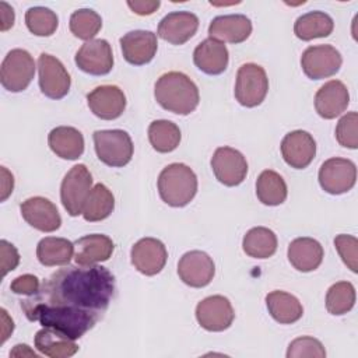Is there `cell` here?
<instances>
[{
	"mask_svg": "<svg viewBox=\"0 0 358 358\" xmlns=\"http://www.w3.org/2000/svg\"><path fill=\"white\" fill-rule=\"evenodd\" d=\"M281 155L291 168L303 169L316 155V141L305 130L289 131L281 141Z\"/></svg>",
	"mask_w": 358,
	"mask_h": 358,
	"instance_id": "18",
	"label": "cell"
},
{
	"mask_svg": "<svg viewBox=\"0 0 358 358\" xmlns=\"http://www.w3.org/2000/svg\"><path fill=\"white\" fill-rule=\"evenodd\" d=\"M158 0H136V1H127V6L130 10L138 15H150L155 13L159 7Z\"/></svg>",
	"mask_w": 358,
	"mask_h": 358,
	"instance_id": "43",
	"label": "cell"
},
{
	"mask_svg": "<svg viewBox=\"0 0 358 358\" xmlns=\"http://www.w3.org/2000/svg\"><path fill=\"white\" fill-rule=\"evenodd\" d=\"M91 189L92 175L84 164L74 165L66 173L60 186V200L69 215L77 217L83 213Z\"/></svg>",
	"mask_w": 358,
	"mask_h": 358,
	"instance_id": "5",
	"label": "cell"
},
{
	"mask_svg": "<svg viewBox=\"0 0 358 358\" xmlns=\"http://www.w3.org/2000/svg\"><path fill=\"white\" fill-rule=\"evenodd\" d=\"M96 157L112 168L127 165L133 157V141L124 130H96L92 134Z\"/></svg>",
	"mask_w": 358,
	"mask_h": 358,
	"instance_id": "4",
	"label": "cell"
},
{
	"mask_svg": "<svg viewBox=\"0 0 358 358\" xmlns=\"http://www.w3.org/2000/svg\"><path fill=\"white\" fill-rule=\"evenodd\" d=\"M25 355H29L34 358L38 357V354H35L27 344H17L14 350L10 352V357H25Z\"/></svg>",
	"mask_w": 358,
	"mask_h": 358,
	"instance_id": "47",
	"label": "cell"
},
{
	"mask_svg": "<svg viewBox=\"0 0 358 358\" xmlns=\"http://www.w3.org/2000/svg\"><path fill=\"white\" fill-rule=\"evenodd\" d=\"M268 91V78L264 69L256 63L242 64L236 74L235 98L246 108L260 105Z\"/></svg>",
	"mask_w": 358,
	"mask_h": 358,
	"instance_id": "6",
	"label": "cell"
},
{
	"mask_svg": "<svg viewBox=\"0 0 358 358\" xmlns=\"http://www.w3.org/2000/svg\"><path fill=\"white\" fill-rule=\"evenodd\" d=\"M229 53L227 46L213 38L200 42L193 52V62L199 70L208 76H218L228 67Z\"/></svg>",
	"mask_w": 358,
	"mask_h": 358,
	"instance_id": "24",
	"label": "cell"
},
{
	"mask_svg": "<svg viewBox=\"0 0 358 358\" xmlns=\"http://www.w3.org/2000/svg\"><path fill=\"white\" fill-rule=\"evenodd\" d=\"M266 305L271 317L281 324L298 322L303 315V308L296 296L285 291H271L266 295Z\"/></svg>",
	"mask_w": 358,
	"mask_h": 358,
	"instance_id": "28",
	"label": "cell"
},
{
	"mask_svg": "<svg viewBox=\"0 0 358 358\" xmlns=\"http://www.w3.org/2000/svg\"><path fill=\"white\" fill-rule=\"evenodd\" d=\"M50 150L63 159H77L84 152V137L71 126H59L48 136Z\"/></svg>",
	"mask_w": 358,
	"mask_h": 358,
	"instance_id": "26",
	"label": "cell"
},
{
	"mask_svg": "<svg viewBox=\"0 0 358 358\" xmlns=\"http://www.w3.org/2000/svg\"><path fill=\"white\" fill-rule=\"evenodd\" d=\"M178 274L186 285L201 288L211 282L215 274V266L206 252L190 250L180 257L178 263Z\"/></svg>",
	"mask_w": 358,
	"mask_h": 358,
	"instance_id": "14",
	"label": "cell"
},
{
	"mask_svg": "<svg viewBox=\"0 0 358 358\" xmlns=\"http://www.w3.org/2000/svg\"><path fill=\"white\" fill-rule=\"evenodd\" d=\"M34 345L41 354L50 358H69L78 351L76 340H71L63 333L49 327H43L36 331Z\"/></svg>",
	"mask_w": 358,
	"mask_h": 358,
	"instance_id": "27",
	"label": "cell"
},
{
	"mask_svg": "<svg viewBox=\"0 0 358 358\" xmlns=\"http://www.w3.org/2000/svg\"><path fill=\"white\" fill-rule=\"evenodd\" d=\"M120 48L127 63L133 66L147 64L157 53V35L151 31L143 29L130 31L120 38Z\"/></svg>",
	"mask_w": 358,
	"mask_h": 358,
	"instance_id": "19",
	"label": "cell"
},
{
	"mask_svg": "<svg viewBox=\"0 0 358 358\" xmlns=\"http://www.w3.org/2000/svg\"><path fill=\"white\" fill-rule=\"evenodd\" d=\"M74 62L80 70L91 76H105L113 67L112 48L105 39H91L81 45Z\"/></svg>",
	"mask_w": 358,
	"mask_h": 358,
	"instance_id": "13",
	"label": "cell"
},
{
	"mask_svg": "<svg viewBox=\"0 0 358 358\" xmlns=\"http://www.w3.org/2000/svg\"><path fill=\"white\" fill-rule=\"evenodd\" d=\"M39 278L34 274H22L14 278L10 284V288L14 294L18 295H32L39 289Z\"/></svg>",
	"mask_w": 358,
	"mask_h": 358,
	"instance_id": "42",
	"label": "cell"
},
{
	"mask_svg": "<svg viewBox=\"0 0 358 358\" xmlns=\"http://www.w3.org/2000/svg\"><path fill=\"white\" fill-rule=\"evenodd\" d=\"M102 28L101 15L91 8H80L70 17L71 34L83 41H91Z\"/></svg>",
	"mask_w": 358,
	"mask_h": 358,
	"instance_id": "36",
	"label": "cell"
},
{
	"mask_svg": "<svg viewBox=\"0 0 358 358\" xmlns=\"http://www.w3.org/2000/svg\"><path fill=\"white\" fill-rule=\"evenodd\" d=\"M35 74L34 57L25 49H13L3 59L0 67L1 85L10 92L27 90Z\"/></svg>",
	"mask_w": 358,
	"mask_h": 358,
	"instance_id": "7",
	"label": "cell"
},
{
	"mask_svg": "<svg viewBox=\"0 0 358 358\" xmlns=\"http://www.w3.org/2000/svg\"><path fill=\"white\" fill-rule=\"evenodd\" d=\"M14 189V178L7 171L6 166H1V201H4Z\"/></svg>",
	"mask_w": 358,
	"mask_h": 358,
	"instance_id": "45",
	"label": "cell"
},
{
	"mask_svg": "<svg viewBox=\"0 0 358 358\" xmlns=\"http://www.w3.org/2000/svg\"><path fill=\"white\" fill-rule=\"evenodd\" d=\"M115 294V277L102 266H69L48 277L39 289L21 301L101 319Z\"/></svg>",
	"mask_w": 358,
	"mask_h": 358,
	"instance_id": "1",
	"label": "cell"
},
{
	"mask_svg": "<svg viewBox=\"0 0 358 358\" xmlns=\"http://www.w3.org/2000/svg\"><path fill=\"white\" fill-rule=\"evenodd\" d=\"M350 103V94L344 83L338 80L327 81L315 95V109L323 119L340 116Z\"/></svg>",
	"mask_w": 358,
	"mask_h": 358,
	"instance_id": "22",
	"label": "cell"
},
{
	"mask_svg": "<svg viewBox=\"0 0 358 358\" xmlns=\"http://www.w3.org/2000/svg\"><path fill=\"white\" fill-rule=\"evenodd\" d=\"M22 218L35 229L42 232H53L60 228L62 218L57 207L45 197H29L20 206Z\"/></svg>",
	"mask_w": 358,
	"mask_h": 358,
	"instance_id": "16",
	"label": "cell"
},
{
	"mask_svg": "<svg viewBox=\"0 0 358 358\" xmlns=\"http://www.w3.org/2000/svg\"><path fill=\"white\" fill-rule=\"evenodd\" d=\"M0 313H1V344L10 337V334L13 333L14 330V322L13 319L8 316L7 310L6 309H0Z\"/></svg>",
	"mask_w": 358,
	"mask_h": 358,
	"instance_id": "46",
	"label": "cell"
},
{
	"mask_svg": "<svg viewBox=\"0 0 358 358\" xmlns=\"http://www.w3.org/2000/svg\"><path fill=\"white\" fill-rule=\"evenodd\" d=\"M91 112L103 120H113L122 116L126 109V95L116 85H99L87 95Z\"/></svg>",
	"mask_w": 358,
	"mask_h": 358,
	"instance_id": "17",
	"label": "cell"
},
{
	"mask_svg": "<svg viewBox=\"0 0 358 358\" xmlns=\"http://www.w3.org/2000/svg\"><path fill=\"white\" fill-rule=\"evenodd\" d=\"M148 140L158 152H171L180 143V130L171 120H154L148 126Z\"/></svg>",
	"mask_w": 358,
	"mask_h": 358,
	"instance_id": "34",
	"label": "cell"
},
{
	"mask_svg": "<svg viewBox=\"0 0 358 358\" xmlns=\"http://www.w3.org/2000/svg\"><path fill=\"white\" fill-rule=\"evenodd\" d=\"M25 24L31 34L36 36H50L57 29L59 18L50 8L38 6L27 10Z\"/></svg>",
	"mask_w": 358,
	"mask_h": 358,
	"instance_id": "37",
	"label": "cell"
},
{
	"mask_svg": "<svg viewBox=\"0 0 358 358\" xmlns=\"http://www.w3.org/2000/svg\"><path fill=\"white\" fill-rule=\"evenodd\" d=\"M0 31L4 32L7 29H10L14 25V10L10 4H7L6 1H0Z\"/></svg>",
	"mask_w": 358,
	"mask_h": 358,
	"instance_id": "44",
	"label": "cell"
},
{
	"mask_svg": "<svg viewBox=\"0 0 358 358\" xmlns=\"http://www.w3.org/2000/svg\"><path fill=\"white\" fill-rule=\"evenodd\" d=\"M252 34V22L243 14L218 15L208 25V35L222 43H242Z\"/></svg>",
	"mask_w": 358,
	"mask_h": 358,
	"instance_id": "21",
	"label": "cell"
},
{
	"mask_svg": "<svg viewBox=\"0 0 358 358\" xmlns=\"http://www.w3.org/2000/svg\"><path fill=\"white\" fill-rule=\"evenodd\" d=\"M336 138L340 145L355 150L358 147V113L344 115L336 126Z\"/></svg>",
	"mask_w": 358,
	"mask_h": 358,
	"instance_id": "38",
	"label": "cell"
},
{
	"mask_svg": "<svg viewBox=\"0 0 358 358\" xmlns=\"http://www.w3.org/2000/svg\"><path fill=\"white\" fill-rule=\"evenodd\" d=\"M38 73H39V88L43 95L50 99H62L70 91V74L63 66V63L49 55L41 53L38 59Z\"/></svg>",
	"mask_w": 358,
	"mask_h": 358,
	"instance_id": "8",
	"label": "cell"
},
{
	"mask_svg": "<svg viewBox=\"0 0 358 358\" xmlns=\"http://www.w3.org/2000/svg\"><path fill=\"white\" fill-rule=\"evenodd\" d=\"M355 303V288L350 281L333 284L326 294V309L329 313L340 316L350 312Z\"/></svg>",
	"mask_w": 358,
	"mask_h": 358,
	"instance_id": "35",
	"label": "cell"
},
{
	"mask_svg": "<svg viewBox=\"0 0 358 358\" xmlns=\"http://www.w3.org/2000/svg\"><path fill=\"white\" fill-rule=\"evenodd\" d=\"M334 29L333 18L323 11H309L296 18L294 34L302 41L329 36Z\"/></svg>",
	"mask_w": 358,
	"mask_h": 358,
	"instance_id": "30",
	"label": "cell"
},
{
	"mask_svg": "<svg viewBox=\"0 0 358 358\" xmlns=\"http://www.w3.org/2000/svg\"><path fill=\"white\" fill-rule=\"evenodd\" d=\"M115 249L112 239L103 234L85 235L74 242V260L78 266H94L109 260Z\"/></svg>",
	"mask_w": 358,
	"mask_h": 358,
	"instance_id": "23",
	"label": "cell"
},
{
	"mask_svg": "<svg viewBox=\"0 0 358 358\" xmlns=\"http://www.w3.org/2000/svg\"><path fill=\"white\" fill-rule=\"evenodd\" d=\"M130 257L131 264L141 274L155 275L165 267L168 252L159 239L143 238L133 245Z\"/></svg>",
	"mask_w": 358,
	"mask_h": 358,
	"instance_id": "15",
	"label": "cell"
},
{
	"mask_svg": "<svg viewBox=\"0 0 358 358\" xmlns=\"http://www.w3.org/2000/svg\"><path fill=\"white\" fill-rule=\"evenodd\" d=\"M334 246L344 264L352 271H358V239L352 235L340 234L334 238Z\"/></svg>",
	"mask_w": 358,
	"mask_h": 358,
	"instance_id": "40",
	"label": "cell"
},
{
	"mask_svg": "<svg viewBox=\"0 0 358 358\" xmlns=\"http://www.w3.org/2000/svg\"><path fill=\"white\" fill-rule=\"evenodd\" d=\"M243 252L255 259L271 257L277 250V236L266 227H255L246 232L242 241Z\"/></svg>",
	"mask_w": 358,
	"mask_h": 358,
	"instance_id": "32",
	"label": "cell"
},
{
	"mask_svg": "<svg viewBox=\"0 0 358 358\" xmlns=\"http://www.w3.org/2000/svg\"><path fill=\"white\" fill-rule=\"evenodd\" d=\"M199 28V18L190 11H172L158 24V36L172 45L186 43Z\"/></svg>",
	"mask_w": 358,
	"mask_h": 358,
	"instance_id": "20",
	"label": "cell"
},
{
	"mask_svg": "<svg viewBox=\"0 0 358 358\" xmlns=\"http://www.w3.org/2000/svg\"><path fill=\"white\" fill-rule=\"evenodd\" d=\"M357 180V166L347 158H329L319 169V183L330 194H341L351 190Z\"/></svg>",
	"mask_w": 358,
	"mask_h": 358,
	"instance_id": "10",
	"label": "cell"
},
{
	"mask_svg": "<svg viewBox=\"0 0 358 358\" xmlns=\"http://www.w3.org/2000/svg\"><path fill=\"white\" fill-rule=\"evenodd\" d=\"M217 180L225 186L241 185L248 173V162L242 152L231 147H218L211 158Z\"/></svg>",
	"mask_w": 358,
	"mask_h": 358,
	"instance_id": "11",
	"label": "cell"
},
{
	"mask_svg": "<svg viewBox=\"0 0 358 358\" xmlns=\"http://www.w3.org/2000/svg\"><path fill=\"white\" fill-rule=\"evenodd\" d=\"M74 255V243L66 238L46 236L36 246V257L46 267L66 266Z\"/></svg>",
	"mask_w": 358,
	"mask_h": 358,
	"instance_id": "29",
	"label": "cell"
},
{
	"mask_svg": "<svg viewBox=\"0 0 358 358\" xmlns=\"http://www.w3.org/2000/svg\"><path fill=\"white\" fill-rule=\"evenodd\" d=\"M287 357L288 358H301V357L324 358L326 350L317 338H313L309 336H302L289 343L288 350H287Z\"/></svg>",
	"mask_w": 358,
	"mask_h": 358,
	"instance_id": "39",
	"label": "cell"
},
{
	"mask_svg": "<svg viewBox=\"0 0 358 358\" xmlns=\"http://www.w3.org/2000/svg\"><path fill=\"white\" fill-rule=\"evenodd\" d=\"M196 319L208 331H224L232 324L235 312L228 298L211 295L197 303Z\"/></svg>",
	"mask_w": 358,
	"mask_h": 358,
	"instance_id": "12",
	"label": "cell"
},
{
	"mask_svg": "<svg viewBox=\"0 0 358 358\" xmlns=\"http://www.w3.org/2000/svg\"><path fill=\"white\" fill-rule=\"evenodd\" d=\"M158 193L168 206L185 207L197 193V176L185 164H171L158 176Z\"/></svg>",
	"mask_w": 358,
	"mask_h": 358,
	"instance_id": "3",
	"label": "cell"
},
{
	"mask_svg": "<svg viewBox=\"0 0 358 358\" xmlns=\"http://www.w3.org/2000/svg\"><path fill=\"white\" fill-rule=\"evenodd\" d=\"M115 208V197L112 192L103 185L96 183L84 204L83 208V217L88 222H96L108 218Z\"/></svg>",
	"mask_w": 358,
	"mask_h": 358,
	"instance_id": "31",
	"label": "cell"
},
{
	"mask_svg": "<svg viewBox=\"0 0 358 358\" xmlns=\"http://www.w3.org/2000/svg\"><path fill=\"white\" fill-rule=\"evenodd\" d=\"M0 253H1V275L13 271L20 263V255L15 246L6 239L0 241Z\"/></svg>",
	"mask_w": 358,
	"mask_h": 358,
	"instance_id": "41",
	"label": "cell"
},
{
	"mask_svg": "<svg viewBox=\"0 0 358 358\" xmlns=\"http://www.w3.org/2000/svg\"><path fill=\"white\" fill-rule=\"evenodd\" d=\"M288 260L298 271L316 270L323 260V248L313 238H296L288 245Z\"/></svg>",
	"mask_w": 358,
	"mask_h": 358,
	"instance_id": "25",
	"label": "cell"
},
{
	"mask_svg": "<svg viewBox=\"0 0 358 358\" xmlns=\"http://www.w3.org/2000/svg\"><path fill=\"white\" fill-rule=\"evenodd\" d=\"M287 183L280 173L271 169L263 171L256 180L257 199L266 206H280L287 199Z\"/></svg>",
	"mask_w": 358,
	"mask_h": 358,
	"instance_id": "33",
	"label": "cell"
},
{
	"mask_svg": "<svg viewBox=\"0 0 358 358\" xmlns=\"http://www.w3.org/2000/svg\"><path fill=\"white\" fill-rule=\"evenodd\" d=\"M343 63L341 53L331 45H316L305 49L301 66L310 80H322L334 76Z\"/></svg>",
	"mask_w": 358,
	"mask_h": 358,
	"instance_id": "9",
	"label": "cell"
},
{
	"mask_svg": "<svg viewBox=\"0 0 358 358\" xmlns=\"http://www.w3.org/2000/svg\"><path fill=\"white\" fill-rule=\"evenodd\" d=\"M154 96L165 110L176 115L192 113L200 101L197 85L180 71L162 74L155 83Z\"/></svg>",
	"mask_w": 358,
	"mask_h": 358,
	"instance_id": "2",
	"label": "cell"
}]
</instances>
